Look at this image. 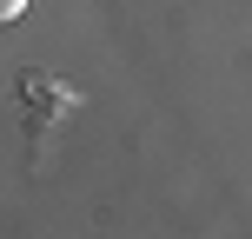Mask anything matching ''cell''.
<instances>
[{
	"instance_id": "obj_1",
	"label": "cell",
	"mask_w": 252,
	"mask_h": 239,
	"mask_svg": "<svg viewBox=\"0 0 252 239\" xmlns=\"http://www.w3.org/2000/svg\"><path fill=\"white\" fill-rule=\"evenodd\" d=\"M27 7H33V0H0V27H13V20H20Z\"/></svg>"
}]
</instances>
